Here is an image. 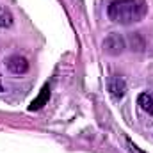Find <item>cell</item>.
I'll use <instances>...</instances> for the list:
<instances>
[{"mask_svg":"<svg viewBox=\"0 0 153 153\" xmlns=\"http://www.w3.org/2000/svg\"><path fill=\"white\" fill-rule=\"evenodd\" d=\"M13 25V14L9 13L7 7L0 5V29H5V27H11Z\"/></svg>","mask_w":153,"mask_h":153,"instance_id":"7","label":"cell"},{"mask_svg":"<svg viewBox=\"0 0 153 153\" xmlns=\"http://www.w3.org/2000/svg\"><path fill=\"white\" fill-rule=\"evenodd\" d=\"M5 66L7 70L13 73V75H25L30 68L29 61L23 57V55H11L5 59Z\"/></svg>","mask_w":153,"mask_h":153,"instance_id":"2","label":"cell"},{"mask_svg":"<svg viewBox=\"0 0 153 153\" xmlns=\"http://www.w3.org/2000/svg\"><path fill=\"white\" fill-rule=\"evenodd\" d=\"M146 13H148L146 0H114L107 9L109 20L119 25L137 23L146 16Z\"/></svg>","mask_w":153,"mask_h":153,"instance_id":"1","label":"cell"},{"mask_svg":"<svg viewBox=\"0 0 153 153\" xmlns=\"http://www.w3.org/2000/svg\"><path fill=\"white\" fill-rule=\"evenodd\" d=\"M137 105H139L144 112H148V114L153 116V93L152 91L141 93V94L137 96Z\"/></svg>","mask_w":153,"mask_h":153,"instance_id":"5","label":"cell"},{"mask_svg":"<svg viewBox=\"0 0 153 153\" xmlns=\"http://www.w3.org/2000/svg\"><path fill=\"white\" fill-rule=\"evenodd\" d=\"M107 89H109V94L114 98V100H121L125 94H126V84L121 76L112 75L109 76L107 80Z\"/></svg>","mask_w":153,"mask_h":153,"instance_id":"3","label":"cell"},{"mask_svg":"<svg viewBox=\"0 0 153 153\" xmlns=\"http://www.w3.org/2000/svg\"><path fill=\"white\" fill-rule=\"evenodd\" d=\"M103 50L109 55H119L125 50V39L119 34H109L103 41Z\"/></svg>","mask_w":153,"mask_h":153,"instance_id":"4","label":"cell"},{"mask_svg":"<svg viewBox=\"0 0 153 153\" xmlns=\"http://www.w3.org/2000/svg\"><path fill=\"white\" fill-rule=\"evenodd\" d=\"M126 146H128V150H130L132 153H143L137 146H135V144H132V141H128V139H126Z\"/></svg>","mask_w":153,"mask_h":153,"instance_id":"8","label":"cell"},{"mask_svg":"<svg viewBox=\"0 0 153 153\" xmlns=\"http://www.w3.org/2000/svg\"><path fill=\"white\" fill-rule=\"evenodd\" d=\"M2 89H4V87H2V80H0V91H2Z\"/></svg>","mask_w":153,"mask_h":153,"instance_id":"9","label":"cell"},{"mask_svg":"<svg viewBox=\"0 0 153 153\" xmlns=\"http://www.w3.org/2000/svg\"><path fill=\"white\" fill-rule=\"evenodd\" d=\"M48 98H50V87H48V84H46V85L41 89L39 96L32 102V103H30V107H29V109H30V111H38V109H41V107L48 102Z\"/></svg>","mask_w":153,"mask_h":153,"instance_id":"6","label":"cell"}]
</instances>
